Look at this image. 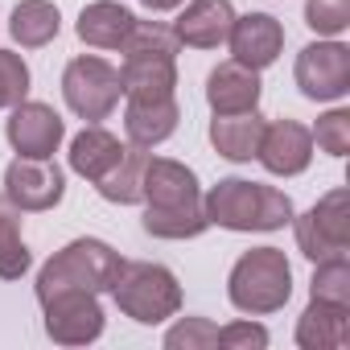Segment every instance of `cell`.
<instances>
[{"mask_svg":"<svg viewBox=\"0 0 350 350\" xmlns=\"http://www.w3.org/2000/svg\"><path fill=\"white\" fill-rule=\"evenodd\" d=\"M264 136V120L260 111H235V116H215L211 120V144L219 148V157L227 161H252Z\"/></svg>","mask_w":350,"mask_h":350,"instance_id":"44dd1931","label":"cell"},{"mask_svg":"<svg viewBox=\"0 0 350 350\" xmlns=\"http://www.w3.org/2000/svg\"><path fill=\"white\" fill-rule=\"evenodd\" d=\"M9 144L17 148V157H33V161H50L66 136V124L54 107L46 103H17L9 116Z\"/></svg>","mask_w":350,"mask_h":350,"instance_id":"8fae6325","label":"cell"},{"mask_svg":"<svg viewBox=\"0 0 350 350\" xmlns=\"http://www.w3.org/2000/svg\"><path fill=\"white\" fill-rule=\"evenodd\" d=\"M206 227H211V219H206L202 202L186 206V211H148L144 206V231L157 239H198Z\"/></svg>","mask_w":350,"mask_h":350,"instance_id":"d4e9b609","label":"cell"},{"mask_svg":"<svg viewBox=\"0 0 350 350\" xmlns=\"http://www.w3.org/2000/svg\"><path fill=\"white\" fill-rule=\"evenodd\" d=\"M120 91L128 99H169L178 91V66H173V58L132 54L120 66Z\"/></svg>","mask_w":350,"mask_h":350,"instance_id":"ac0fdd59","label":"cell"},{"mask_svg":"<svg viewBox=\"0 0 350 350\" xmlns=\"http://www.w3.org/2000/svg\"><path fill=\"white\" fill-rule=\"evenodd\" d=\"M313 140H317L321 152L346 157V152H350V111H346V107L325 111V116L317 120V128H313Z\"/></svg>","mask_w":350,"mask_h":350,"instance_id":"f546056e","label":"cell"},{"mask_svg":"<svg viewBox=\"0 0 350 350\" xmlns=\"http://www.w3.org/2000/svg\"><path fill=\"white\" fill-rule=\"evenodd\" d=\"M309 297H313V301L350 305V264H346V256H334V260H317V272H313Z\"/></svg>","mask_w":350,"mask_h":350,"instance_id":"4316f807","label":"cell"},{"mask_svg":"<svg viewBox=\"0 0 350 350\" xmlns=\"http://www.w3.org/2000/svg\"><path fill=\"white\" fill-rule=\"evenodd\" d=\"M62 95H66V107L79 116V120H107L120 103V70L103 58H75L62 75Z\"/></svg>","mask_w":350,"mask_h":350,"instance_id":"8992f818","label":"cell"},{"mask_svg":"<svg viewBox=\"0 0 350 350\" xmlns=\"http://www.w3.org/2000/svg\"><path fill=\"white\" fill-rule=\"evenodd\" d=\"M215 334H219V325H211L206 317H182L165 334V346L169 350H211Z\"/></svg>","mask_w":350,"mask_h":350,"instance_id":"4dcf8cb0","label":"cell"},{"mask_svg":"<svg viewBox=\"0 0 350 350\" xmlns=\"http://www.w3.org/2000/svg\"><path fill=\"white\" fill-rule=\"evenodd\" d=\"M260 165L276 178H297V173L309 169L313 161V132L297 120H276V124H264V136H260V148H256Z\"/></svg>","mask_w":350,"mask_h":350,"instance_id":"7c38bea8","label":"cell"},{"mask_svg":"<svg viewBox=\"0 0 350 350\" xmlns=\"http://www.w3.org/2000/svg\"><path fill=\"white\" fill-rule=\"evenodd\" d=\"M33 256L21 239V211L0 194V280H21Z\"/></svg>","mask_w":350,"mask_h":350,"instance_id":"cb8c5ba5","label":"cell"},{"mask_svg":"<svg viewBox=\"0 0 350 350\" xmlns=\"http://www.w3.org/2000/svg\"><path fill=\"white\" fill-rule=\"evenodd\" d=\"M297 87L305 99L334 103L350 91V50L342 42H313L297 54Z\"/></svg>","mask_w":350,"mask_h":350,"instance_id":"ba28073f","label":"cell"},{"mask_svg":"<svg viewBox=\"0 0 350 350\" xmlns=\"http://www.w3.org/2000/svg\"><path fill=\"white\" fill-rule=\"evenodd\" d=\"M235 25L231 0H190L186 13L178 17V42L190 50H219Z\"/></svg>","mask_w":350,"mask_h":350,"instance_id":"5bb4252c","label":"cell"},{"mask_svg":"<svg viewBox=\"0 0 350 350\" xmlns=\"http://www.w3.org/2000/svg\"><path fill=\"white\" fill-rule=\"evenodd\" d=\"M227 297L239 313L264 317L288 305L293 297V268L284 260L280 247H252L235 260L231 280H227Z\"/></svg>","mask_w":350,"mask_h":350,"instance_id":"7a4b0ae2","label":"cell"},{"mask_svg":"<svg viewBox=\"0 0 350 350\" xmlns=\"http://www.w3.org/2000/svg\"><path fill=\"white\" fill-rule=\"evenodd\" d=\"M215 346L223 350H264L268 346V329L256 321H231L215 334Z\"/></svg>","mask_w":350,"mask_h":350,"instance_id":"1f68e13d","label":"cell"},{"mask_svg":"<svg viewBox=\"0 0 350 350\" xmlns=\"http://www.w3.org/2000/svg\"><path fill=\"white\" fill-rule=\"evenodd\" d=\"M124 58L132 54H157V58H178L182 42H178V29L165 25V21H136L124 38Z\"/></svg>","mask_w":350,"mask_h":350,"instance_id":"484cf974","label":"cell"},{"mask_svg":"<svg viewBox=\"0 0 350 350\" xmlns=\"http://www.w3.org/2000/svg\"><path fill=\"white\" fill-rule=\"evenodd\" d=\"M144 161L148 152L140 144H124V157L95 182V190L107 198V202H120V206H132L140 202V178H144Z\"/></svg>","mask_w":350,"mask_h":350,"instance_id":"603a6c76","label":"cell"},{"mask_svg":"<svg viewBox=\"0 0 350 350\" xmlns=\"http://www.w3.org/2000/svg\"><path fill=\"white\" fill-rule=\"evenodd\" d=\"M178 99H128V111H124V132H128V144H140V148H152L161 140H169L178 132Z\"/></svg>","mask_w":350,"mask_h":350,"instance_id":"e0dca14e","label":"cell"},{"mask_svg":"<svg viewBox=\"0 0 350 350\" xmlns=\"http://www.w3.org/2000/svg\"><path fill=\"white\" fill-rule=\"evenodd\" d=\"M206 103L215 107V116H235V111H252L260 103V70L231 62H219L206 79Z\"/></svg>","mask_w":350,"mask_h":350,"instance_id":"9a60e30c","label":"cell"},{"mask_svg":"<svg viewBox=\"0 0 350 350\" xmlns=\"http://www.w3.org/2000/svg\"><path fill=\"white\" fill-rule=\"evenodd\" d=\"M132 25H136V17H132L124 5H116V0H95V5H87V9L79 13V25H75V29H79V38H83L87 46H95V50H120Z\"/></svg>","mask_w":350,"mask_h":350,"instance_id":"d6986e66","label":"cell"},{"mask_svg":"<svg viewBox=\"0 0 350 350\" xmlns=\"http://www.w3.org/2000/svg\"><path fill=\"white\" fill-rule=\"evenodd\" d=\"M120 252H111L103 239H75L62 252L46 260L38 272V301L58 288H87V293H111L120 276Z\"/></svg>","mask_w":350,"mask_h":350,"instance_id":"3957f363","label":"cell"},{"mask_svg":"<svg viewBox=\"0 0 350 350\" xmlns=\"http://www.w3.org/2000/svg\"><path fill=\"white\" fill-rule=\"evenodd\" d=\"M66 194V178L62 169L50 161H33V157H17L5 169V198L17 211H54Z\"/></svg>","mask_w":350,"mask_h":350,"instance_id":"9c48e42d","label":"cell"},{"mask_svg":"<svg viewBox=\"0 0 350 350\" xmlns=\"http://www.w3.org/2000/svg\"><path fill=\"white\" fill-rule=\"evenodd\" d=\"M120 157H124L120 136H111V132L99 128V124L83 128V132L70 140V169L79 173V178H87V182H99Z\"/></svg>","mask_w":350,"mask_h":350,"instance_id":"ffe728a7","label":"cell"},{"mask_svg":"<svg viewBox=\"0 0 350 350\" xmlns=\"http://www.w3.org/2000/svg\"><path fill=\"white\" fill-rule=\"evenodd\" d=\"M140 202L148 211H186L202 202L194 169L169 157H148L144 161V178H140Z\"/></svg>","mask_w":350,"mask_h":350,"instance_id":"30bf717a","label":"cell"},{"mask_svg":"<svg viewBox=\"0 0 350 350\" xmlns=\"http://www.w3.org/2000/svg\"><path fill=\"white\" fill-rule=\"evenodd\" d=\"M227 42H231V54H235L239 66L264 70V66H272V62L280 58V50H284V29H280V21L268 17V13H247V17H235Z\"/></svg>","mask_w":350,"mask_h":350,"instance_id":"4fadbf2b","label":"cell"},{"mask_svg":"<svg viewBox=\"0 0 350 350\" xmlns=\"http://www.w3.org/2000/svg\"><path fill=\"white\" fill-rule=\"evenodd\" d=\"M305 25L321 38H338L350 29V0H309L305 5Z\"/></svg>","mask_w":350,"mask_h":350,"instance_id":"83f0119b","label":"cell"},{"mask_svg":"<svg viewBox=\"0 0 350 350\" xmlns=\"http://www.w3.org/2000/svg\"><path fill=\"white\" fill-rule=\"evenodd\" d=\"M297 346L301 350H342V346H350V305L309 297V305L297 321Z\"/></svg>","mask_w":350,"mask_h":350,"instance_id":"2e32d148","label":"cell"},{"mask_svg":"<svg viewBox=\"0 0 350 350\" xmlns=\"http://www.w3.org/2000/svg\"><path fill=\"white\" fill-rule=\"evenodd\" d=\"M58 29H62V17H58V9L50 5V0H21V5L13 9V17H9V33L25 50L50 46L58 38Z\"/></svg>","mask_w":350,"mask_h":350,"instance_id":"7402d4cb","label":"cell"},{"mask_svg":"<svg viewBox=\"0 0 350 350\" xmlns=\"http://www.w3.org/2000/svg\"><path fill=\"white\" fill-rule=\"evenodd\" d=\"M42 313H46V334L58 346H87L103 334V309H99V293L87 288H58L50 297H42Z\"/></svg>","mask_w":350,"mask_h":350,"instance_id":"52a82bcc","label":"cell"},{"mask_svg":"<svg viewBox=\"0 0 350 350\" xmlns=\"http://www.w3.org/2000/svg\"><path fill=\"white\" fill-rule=\"evenodd\" d=\"M144 9H152V13H169V9H178V5H186V0H140Z\"/></svg>","mask_w":350,"mask_h":350,"instance_id":"d6a6232c","label":"cell"},{"mask_svg":"<svg viewBox=\"0 0 350 350\" xmlns=\"http://www.w3.org/2000/svg\"><path fill=\"white\" fill-rule=\"evenodd\" d=\"M29 95V66L21 54L0 50V107H17Z\"/></svg>","mask_w":350,"mask_h":350,"instance_id":"f1b7e54d","label":"cell"},{"mask_svg":"<svg viewBox=\"0 0 350 350\" xmlns=\"http://www.w3.org/2000/svg\"><path fill=\"white\" fill-rule=\"evenodd\" d=\"M111 297L124 317L140 325H157L182 309V284L165 264H144V260H124L120 276L111 284Z\"/></svg>","mask_w":350,"mask_h":350,"instance_id":"277c9868","label":"cell"},{"mask_svg":"<svg viewBox=\"0 0 350 350\" xmlns=\"http://www.w3.org/2000/svg\"><path fill=\"white\" fill-rule=\"evenodd\" d=\"M202 211L211 227L227 231H280L284 223H293V198L276 186L247 178H223L219 186H211Z\"/></svg>","mask_w":350,"mask_h":350,"instance_id":"6da1fadb","label":"cell"},{"mask_svg":"<svg viewBox=\"0 0 350 350\" xmlns=\"http://www.w3.org/2000/svg\"><path fill=\"white\" fill-rule=\"evenodd\" d=\"M297 227V247L301 256L317 260H334L350 252V194L338 186L329 190L317 206H309L305 215H293Z\"/></svg>","mask_w":350,"mask_h":350,"instance_id":"5b68a950","label":"cell"}]
</instances>
